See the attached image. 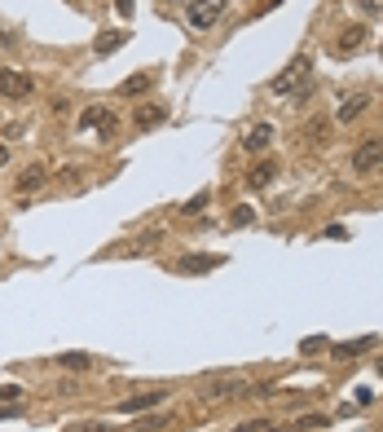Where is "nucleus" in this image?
Masks as SVG:
<instances>
[{
	"label": "nucleus",
	"mask_w": 383,
	"mask_h": 432,
	"mask_svg": "<svg viewBox=\"0 0 383 432\" xmlns=\"http://www.w3.org/2000/svg\"><path fill=\"white\" fill-rule=\"evenodd\" d=\"M277 97H287V101H304L309 97V89H313V58L309 54H300V58H291L287 66H282V75L269 84Z\"/></svg>",
	"instance_id": "nucleus-1"
},
{
	"label": "nucleus",
	"mask_w": 383,
	"mask_h": 432,
	"mask_svg": "<svg viewBox=\"0 0 383 432\" xmlns=\"http://www.w3.org/2000/svg\"><path fill=\"white\" fill-rule=\"evenodd\" d=\"M225 9H229V0H190V5H185V18H190V27L212 31L216 22L225 18Z\"/></svg>",
	"instance_id": "nucleus-2"
},
{
	"label": "nucleus",
	"mask_w": 383,
	"mask_h": 432,
	"mask_svg": "<svg viewBox=\"0 0 383 432\" xmlns=\"http://www.w3.org/2000/svg\"><path fill=\"white\" fill-rule=\"evenodd\" d=\"M31 89H36V80L27 71H0V97H9V101H22V97H31Z\"/></svg>",
	"instance_id": "nucleus-3"
},
{
	"label": "nucleus",
	"mask_w": 383,
	"mask_h": 432,
	"mask_svg": "<svg viewBox=\"0 0 383 432\" xmlns=\"http://www.w3.org/2000/svg\"><path fill=\"white\" fill-rule=\"evenodd\" d=\"M379 164H383V141H379V137H370V141H362V146L352 150V172L366 176V172H374Z\"/></svg>",
	"instance_id": "nucleus-4"
},
{
	"label": "nucleus",
	"mask_w": 383,
	"mask_h": 432,
	"mask_svg": "<svg viewBox=\"0 0 383 432\" xmlns=\"http://www.w3.org/2000/svg\"><path fill=\"white\" fill-rule=\"evenodd\" d=\"M225 265V256H212V251H194V256H181L172 269L176 273H208V269H220Z\"/></svg>",
	"instance_id": "nucleus-5"
},
{
	"label": "nucleus",
	"mask_w": 383,
	"mask_h": 432,
	"mask_svg": "<svg viewBox=\"0 0 383 432\" xmlns=\"http://www.w3.org/2000/svg\"><path fill=\"white\" fill-rule=\"evenodd\" d=\"M163 401H168L163 388H150V393H137V397H123L119 415H137V411H150V406H163Z\"/></svg>",
	"instance_id": "nucleus-6"
},
{
	"label": "nucleus",
	"mask_w": 383,
	"mask_h": 432,
	"mask_svg": "<svg viewBox=\"0 0 383 432\" xmlns=\"http://www.w3.org/2000/svg\"><path fill=\"white\" fill-rule=\"evenodd\" d=\"M80 129H97V133H115V111L111 106H88L84 115H80Z\"/></svg>",
	"instance_id": "nucleus-7"
},
{
	"label": "nucleus",
	"mask_w": 383,
	"mask_h": 432,
	"mask_svg": "<svg viewBox=\"0 0 383 432\" xmlns=\"http://www.w3.org/2000/svg\"><path fill=\"white\" fill-rule=\"evenodd\" d=\"M366 106H370V97H366V93H352V97L339 101V115H335V119H339V124H352V119L366 115Z\"/></svg>",
	"instance_id": "nucleus-8"
},
{
	"label": "nucleus",
	"mask_w": 383,
	"mask_h": 432,
	"mask_svg": "<svg viewBox=\"0 0 383 432\" xmlns=\"http://www.w3.org/2000/svg\"><path fill=\"white\" fill-rule=\"evenodd\" d=\"M234 393H251V388H247V384H238V379H216V384H208L203 401H220V397H234Z\"/></svg>",
	"instance_id": "nucleus-9"
},
{
	"label": "nucleus",
	"mask_w": 383,
	"mask_h": 432,
	"mask_svg": "<svg viewBox=\"0 0 383 432\" xmlns=\"http://www.w3.org/2000/svg\"><path fill=\"white\" fill-rule=\"evenodd\" d=\"M269 141H273V129H269V124H255L242 146H247V155H260V150H269Z\"/></svg>",
	"instance_id": "nucleus-10"
},
{
	"label": "nucleus",
	"mask_w": 383,
	"mask_h": 432,
	"mask_svg": "<svg viewBox=\"0 0 383 432\" xmlns=\"http://www.w3.org/2000/svg\"><path fill=\"white\" fill-rule=\"evenodd\" d=\"M44 176H48V172H44L40 164L22 168V176H18V194H31V190H40V186H44Z\"/></svg>",
	"instance_id": "nucleus-11"
},
{
	"label": "nucleus",
	"mask_w": 383,
	"mask_h": 432,
	"mask_svg": "<svg viewBox=\"0 0 383 432\" xmlns=\"http://www.w3.org/2000/svg\"><path fill=\"white\" fill-rule=\"evenodd\" d=\"M273 176H277V164H260V168H251V190H269L273 186Z\"/></svg>",
	"instance_id": "nucleus-12"
},
{
	"label": "nucleus",
	"mask_w": 383,
	"mask_h": 432,
	"mask_svg": "<svg viewBox=\"0 0 383 432\" xmlns=\"http://www.w3.org/2000/svg\"><path fill=\"white\" fill-rule=\"evenodd\" d=\"M150 84H155V75L141 71V75H133V80H123V84H119V93H123V97H137V93H145Z\"/></svg>",
	"instance_id": "nucleus-13"
},
{
	"label": "nucleus",
	"mask_w": 383,
	"mask_h": 432,
	"mask_svg": "<svg viewBox=\"0 0 383 432\" xmlns=\"http://www.w3.org/2000/svg\"><path fill=\"white\" fill-rule=\"evenodd\" d=\"M123 40H128V36H123V31H101V36H97V44H93V49H97V54H101V58H106V54H115V49H119V44H123Z\"/></svg>",
	"instance_id": "nucleus-14"
},
{
	"label": "nucleus",
	"mask_w": 383,
	"mask_h": 432,
	"mask_svg": "<svg viewBox=\"0 0 383 432\" xmlns=\"http://www.w3.org/2000/svg\"><path fill=\"white\" fill-rule=\"evenodd\" d=\"M163 119H168L163 106H145V111H137V129H159Z\"/></svg>",
	"instance_id": "nucleus-15"
},
{
	"label": "nucleus",
	"mask_w": 383,
	"mask_h": 432,
	"mask_svg": "<svg viewBox=\"0 0 383 432\" xmlns=\"http://www.w3.org/2000/svg\"><path fill=\"white\" fill-rule=\"evenodd\" d=\"M339 40H344V44H339V54H357V49H362V40H366V27H348Z\"/></svg>",
	"instance_id": "nucleus-16"
},
{
	"label": "nucleus",
	"mask_w": 383,
	"mask_h": 432,
	"mask_svg": "<svg viewBox=\"0 0 383 432\" xmlns=\"http://www.w3.org/2000/svg\"><path fill=\"white\" fill-rule=\"evenodd\" d=\"M58 366H66V371H88V366H93V358H88V353H62Z\"/></svg>",
	"instance_id": "nucleus-17"
},
{
	"label": "nucleus",
	"mask_w": 383,
	"mask_h": 432,
	"mask_svg": "<svg viewBox=\"0 0 383 432\" xmlns=\"http://www.w3.org/2000/svg\"><path fill=\"white\" fill-rule=\"evenodd\" d=\"M366 348H374V336L357 340V344H335V358H352V353H366Z\"/></svg>",
	"instance_id": "nucleus-18"
},
{
	"label": "nucleus",
	"mask_w": 383,
	"mask_h": 432,
	"mask_svg": "<svg viewBox=\"0 0 383 432\" xmlns=\"http://www.w3.org/2000/svg\"><path fill=\"white\" fill-rule=\"evenodd\" d=\"M0 401H5V406L9 401H22V388L18 384H0Z\"/></svg>",
	"instance_id": "nucleus-19"
},
{
	"label": "nucleus",
	"mask_w": 383,
	"mask_h": 432,
	"mask_svg": "<svg viewBox=\"0 0 383 432\" xmlns=\"http://www.w3.org/2000/svg\"><path fill=\"white\" fill-rule=\"evenodd\" d=\"M163 423H168V419H163V415H155V419H141L133 432H155V428H163Z\"/></svg>",
	"instance_id": "nucleus-20"
},
{
	"label": "nucleus",
	"mask_w": 383,
	"mask_h": 432,
	"mask_svg": "<svg viewBox=\"0 0 383 432\" xmlns=\"http://www.w3.org/2000/svg\"><path fill=\"white\" fill-rule=\"evenodd\" d=\"M251 221H255L251 208H234V225H251Z\"/></svg>",
	"instance_id": "nucleus-21"
},
{
	"label": "nucleus",
	"mask_w": 383,
	"mask_h": 432,
	"mask_svg": "<svg viewBox=\"0 0 383 432\" xmlns=\"http://www.w3.org/2000/svg\"><path fill=\"white\" fill-rule=\"evenodd\" d=\"M203 208H208V194H194V199L185 203V212H203Z\"/></svg>",
	"instance_id": "nucleus-22"
},
{
	"label": "nucleus",
	"mask_w": 383,
	"mask_h": 432,
	"mask_svg": "<svg viewBox=\"0 0 383 432\" xmlns=\"http://www.w3.org/2000/svg\"><path fill=\"white\" fill-rule=\"evenodd\" d=\"M115 9H119V18H133L137 5H133V0H115Z\"/></svg>",
	"instance_id": "nucleus-23"
},
{
	"label": "nucleus",
	"mask_w": 383,
	"mask_h": 432,
	"mask_svg": "<svg viewBox=\"0 0 383 432\" xmlns=\"http://www.w3.org/2000/svg\"><path fill=\"white\" fill-rule=\"evenodd\" d=\"M379 9H383V0H362V14H370V18H374Z\"/></svg>",
	"instance_id": "nucleus-24"
},
{
	"label": "nucleus",
	"mask_w": 383,
	"mask_h": 432,
	"mask_svg": "<svg viewBox=\"0 0 383 432\" xmlns=\"http://www.w3.org/2000/svg\"><path fill=\"white\" fill-rule=\"evenodd\" d=\"M265 428H269V423H265V419H251V423H242V428H238V432H265Z\"/></svg>",
	"instance_id": "nucleus-25"
},
{
	"label": "nucleus",
	"mask_w": 383,
	"mask_h": 432,
	"mask_svg": "<svg viewBox=\"0 0 383 432\" xmlns=\"http://www.w3.org/2000/svg\"><path fill=\"white\" fill-rule=\"evenodd\" d=\"M9 164V146H0V168H5Z\"/></svg>",
	"instance_id": "nucleus-26"
},
{
	"label": "nucleus",
	"mask_w": 383,
	"mask_h": 432,
	"mask_svg": "<svg viewBox=\"0 0 383 432\" xmlns=\"http://www.w3.org/2000/svg\"><path fill=\"white\" fill-rule=\"evenodd\" d=\"M80 432H106V428H101V423H84Z\"/></svg>",
	"instance_id": "nucleus-27"
},
{
	"label": "nucleus",
	"mask_w": 383,
	"mask_h": 432,
	"mask_svg": "<svg viewBox=\"0 0 383 432\" xmlns=\"http://www.w3.org/2000/svg\"><path fill=\"white\" fill-rule=\"evenodd\" d=\"M374 366H379V375H383V358H379V362H374Z\"/></svg>",
	"instance_id": "nucleus-28"
},
{
	"label": "nucleus",
	"mask_w": 383,
	"mask_h": 432,
	"mask_svg": "<svg viewBox=\"0 0 383 432\" xmlns=\"http://www.w3.org/2000/svg\"><path fill=\"white\" fill-rule=\"evenodd\" d=\"M273 5H282V0H273Z\"/></svg>",
	"instance_id": "nucleus-29"
}]
</instances>
